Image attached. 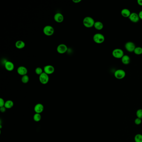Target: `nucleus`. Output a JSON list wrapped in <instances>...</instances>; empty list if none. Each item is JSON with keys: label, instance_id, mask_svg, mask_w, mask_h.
Masks as SVG:
<instances>
[{"label": "nucleus", "instance_id": "1", "mask_svg": "<svg viewBox=\"0 0 142 142\" xmlns=\"http://www.w3.org/2000/svg\"><path fill=\"white\" fill-rule=\"evenodd\" d=\"M95 23L94 20L90 16H87L83 19V25L87 28H91L93 27Z\"/></svg>", "mask_w": 142, "mask_h": 142}, {"label": "nucleus", "instance_id": "2", "mask_svg": "<svg viewBox=\"0 0 142 142\" xmlns=\"http://www.w3.org/2000/svg\"><path fill=\"white\" fill-rule=\"evenodd\" d=\"M93 41L97 44H101L105 40V38L101 33H97L93 36Z\"/></svg>", "mask_w": 142, "mask_h": 142}, {"label": "nucleus", "instance_id": "3", "mask_svg": "<svg viewBox=\"0 0 142 142\" xmlns=\"http://www.w3.org/2000/svg\"><path fill=\"white\" fill-rule=\"evenodd\" d=\"M112 55L114 58L117 59H121L124 55V52L122 49L120 48H116L113 50L112 52Z\"/></svg>", "mask_w": 142, "mask_h": 142}, {"label": "nucleus", "instance_id": "4", "mask_svg": "<svg viewBox=\"0 0 142 142\" xmlns=\"http://www.w3.org/2000/svg\"><path fill=\"white\" fill-rule=\"evenodd\" d=\"M126 73L123 70L118 69L114 73V76L115 78L119 80L124 79L125 77Z\"/></svg>", "mask_w": 142, "mask_h": 142}, {"label": "nucleus", "instance_id": "5", "mask_svg": "<svg viewBox=\"0 0 142 142\" xmlns=\"http://www.w3.org/2000/svg\"><path fill=\"white\" fill-rule=\"evenodd\" d=\"M43 33L47 36H51L54 33V29L52 26H45L43 29Z\"/></svg>", "mask_w": 142, "mask_h": 142}, {"label": "nucleus", "instance_id": "6", "mask_svg": "<svg viewBox=\"0 0 142 142\" xmlns=\"http://www.w3.org/2000/svg\"><path fill=\"white\" fill-rule=\"evenodd\" d=\"M125 48L126 50L129 52H132L135 50L136 46L132 42H127L125 44Z\"/></svg>", "mask_w": 142, "mask_h": 142}, {"label": "nucleus", "instance_id": "7", "mask_svg": "<svg viewBox=\"0 0 142 142\" xmlns=\"http://www.w3.org/2000/svg\"><path fill=\"white\" fill-rule=\"evenodd\" d=\"M39 81L42 84H46L49 81V78L48 75L43 72L39 76Z\"/></svg>", "mask_w": 142, "mask_h": 142}, {"label": "nucleus", "instance_id": "8", "mask_svg": "<svg viewBox=\"0 0 142 142\" xmlns=\"http://www.w3.org/2000/svg\"><path fill=\"white\" fill-rule=\"evenodd\" d=\"M67 50V47L64 44H60L57 48V51L60 54H63L66 53Z\"/></svg>", "mask_w": 142, "mask_h": 142}, {"label": "nucleus", "instance_id": "9", "mask_svg": "<svg viewBox=\"0 0 142 142\" xmlns=\"http://www.w3.org/2000/svg\"><path fill=\"white\" fill-rule=\"evenodd\" d=\"M128 18L130 21L134 23H137L140 19L138 14L134 12L132 13Z\"/></svg>", "mask_w": 142, "mask_h": 142}, {"label": "nucleus", "instance_id": "10", "mask_svg": "<svg viewBox=\"0 0 142 142\" xmlns=\"http://www.w3.org/2000/svg\"><path fill=\"white\" fill-rule=\"evenodd\" d=\"M44 72L48 75L53 74L55 71V68L51 65H47L44 67Z\"/></svg>", "mask_w": 142, "mask_h": 142}, {"label": "nucleus", "instance_id": "11", "mask_svg": "<svg viewBox=\"0 0 142 142\" xmlns=\"http://www.w3.org/2000/svg\"><path fill=\"white\" fill-rule=\"evenodd\" d=\"M17 72L19 75L23 76L24 75H27V74L28 73V69L24 66H19L18 68Z\"/></svg>", "mask_w": 142, "mask_h": 142}, {"label": "nucleus", "instance_id": "12", "mask_svg": "<svg viewBox=\"0 0 142 142\" xmlns=\"http://www.w3.org/2000/svg\"><path fill=\"white\" fill-rule=\"evenodd\" d=\"M34 111L36 113L41 114L44 110V106L43 104L41 103H38L34 107Z\"/></svg>", "mask_w": 142, "mask_h": 142}, {"label": "nucleus", "instance_id": "13", "mask_svg": "<svg viewBox=\"0 0 142 142\" xmlns=\"http://www.w3.org/2000/svg\"><path fill=\"white\" fill-rule=\"evenodd\" d=\"M5 67L8 71H12L14 69V65L11 61H6L5 62Z\"/></svg>", "mask_w": 142, "mask_h": 142}, {"label": "nucleus", "instance_id": "14", "mask_svg": "<svg viewBox=\"0 0 142 142\" xmlns=\"http://www.w3.org/2000/svg\"><path fill=\"white\" fill-rule=\"evenodd\" d=\"M54 20L57 23H61L64 20V16L60 13H57L54 16Z\"/></svg>", "mask_w": 142, "mask_h": 142}, {"label": "nucleus", "instance_id": "15", "mask_svg": "<svg viewBox=\"0 0 142 142\" xmlns=\"http://www.w3.org/2000/svg\"><path fill=\"white\" fill-rule=\"evenodd\" d=\"M130 10L127 9H124L121 11V14L123 17L129 18L131 14Z\"/></svg>", "mask_w": 142, "mask_h": 142}, {"label": "nucleus", "instance_id": "16", "mask_svg": "<svg viewBox=\"0 0 142 142\" xmlns=\"http://www.w3.org/2000/svg\"><path fill=\"white\" fill-rule=\"evenodd\" d=\"M121 61L122 63L124 65H128L130 62V58L128 55H124L121 58Z\"/></svg>", "mask_w": 142, "mask_h": 142}, {"label": "nucleus", "instance_id": "17", "mask_svg": "<svg viewBox=\"0 0 142 142\" xmlns=\"http://www.w3.org/2000/svg\"><path fill=\"white\" fill-rule=\"evenodd\" d=\"M25 43L24 42L21 40H19L17 41L15 43V46L16 48L18 49H22L25 47Z\"/></svg>", "mask_w": 142, "mask_h": 142}, {"label": "nucleus", "instance_id": "18", "mask_svg": "<svg viewBox=\"0 0 142 142\" xmlns=\"http://www.w3.org/2000/svg\"><path fill=\"white\" fill-rule=\"evenodd\" d=\"M103 24L101 21H96L95 23L94 27L97 30H101L103 28Z\"/></svg>", "mask_w": 142, "mask_h": 142}, {"label": "nucleus", "instance_id": "19", "mask_svg": "<svg viewBox=\"0 0 142 142\" xmlns=\"http://www.w3.org/2000/svg\"><path fill=\"white\" fill-rule=\"evenodd\" d=\"M14 103L11 100H8L5 102L4 107L6 109H10L14 106Z\"/></svg>", "mask_w": 142, "mask_h": 142}, {"label": "nucleus", "instance_id": "20", "mask_svg": "<svg viewBox=\"0 0 142 142\" xmlns=\"http://www.w3.org/2000/svg\"><path fill=\"white\" fill-rule=\"evenodd\" d=\"M135 142H142V135L141 134H137L134 137Z\"/></svg>", "mask_w": 142, "mask_h": 142}, {"label": "nucleus", "instance_id": "21", "mask_svg": "<svg viewBox=\"0 0 142 142\" xmlns=\"http://www.w3.org/2000/svg\"><path fill=\"white\" fill-rule=\"evenodd\" d=\"M133 52L137 55H141L142 54V48L140 47H136Z\"/></svg>", "mask_w": 142, "mask_h": 142}, {"label": "nucleus", "instance_id": "22", "mask_svg": "<svg viewBox=\"0 0 142 142\" xmlns=\"http://www.w3.org/2000/svg\"><path fill=\"white\" fill-rule=\"evenodd\" d=\"M33 120L35 121L39 122L41 120V114L39 113H36L34 114V115L33 116Z\"/></svg>", "mask_w": 142, "mask_h": 142}, {"label": "nucleus", "instance_id": "23", "mask_svg": "<svg viewBox=\"0 0 142 142\" xmlns=\"http://www.w3.org/2000/svg\"><path fill=\"white\" fill-rule=\"evenodd\" d=\"M29 81V78L27 75H24L23 76H22L21 78V81L22 83L25 84L27 83Z\"/></svg>", "mask_w": 142, "mask_h": 142}, {"label": "nucleus", "instance_id": "24", "mask_svg": "<svg viewBox=\"0 0 142 142\" xmlns=\"http://www.w3.org/2000/svg\"><path fill=\"white\" fill-rule=\"evenodd\" d=\"M136 116L137 118L142 119V109H139L136 111Z\"/></svg>", "mask_w": 142, "mask_h": 142}, {"label": "nucleus", "instance_id": "25", "mask_svg": "<svg viewBox=\"0 0 142 142\" xmlns=\"http://www.w3.org/2000/svg\"><path fill=\"white\" fill-rule=\"evenodd\" d=\"M35 72H36V74L39 75V76H40L41 74H43V69L40 67H37V68H36V70H35Z\"/></svg>", "mask_w": 142, "mask_h": 142}, {"label": "nucleus", "instance_id": "26", "mask_svg": "<svg viewBox=\"0 0 142 142\" xmlns=\"http://www.w3.org/2000/svg\"><path fill=\"white\" fill-rule=\"evenodd\" d=\"M135 123L137 125H139L142 123V119L137 118L134 121Z\"/></svg>", "mask_w": 142, "mask_h": 142}, {"label": "nucleus", "instance_id": "27", "mask_svg": "<svg viewBox=\"0 0 142 142\" xmlns=\"http://www.w3.org/2000/svg\"><path fill=\"white\" fill-rule=\"evenodd\" d=\"M5 102L3 98H0V107H2L5 105Z\"/></svg>", "mask_w": 142, "mask_h": 142}, {"label": "nucleus", "instance_id": "28", "mask_svg": "<svg viewBox=\"0 0 142 142\" xmlns=\"http://www.w3.org/2000/svg\"><path fill=\"white\" fill-rule=\"evenodd\" d=\"M6 108H5V107H1L0 108V110L2 113H4L6 110Z\"/></svg>", "mask_w": 142, "mask_h": 142}, {"label": "nucleus", "instance_id": "29", "mask_svg": "<svg viewBox=\"0 0 142 142\" xmlns=\"http://www.w3.org/2000/svg\"><path fill=\"white\" fill-rule=\"evenodd\" d=\"M137 3L140 6H142V0H137Z\"/></svg>", "mask_w": 142, "mask_h": 142}, {"label": "nucleus", "instance_id": "30", "mask_svg": "<svg viewBox=\"0 0 142 142\" xmlns=\"http://www.w3.org/2000/svg\"><path fill=\"white\" fill-rule=\"evenodd\" d=\"M138 15L140 19L142 20V11H141L139 13Z\"/></svg>", "mask_w": 142, "mask_h": 142}, {"label": "nucleus", "instance_id": "31", "mask_svg": "<svg viewBox=\"0 0 142 142\" xmlns=\"http://www.w3.org/2000/svg\"><path fill=\"white\" fill-rule=\"evenodd\" d=\"M81 0H73V2L74 3H75L76 4H78V3H79L81 2Z\"/></svg>", "mask_w": 142, "mask_h": 142}]
</instances>
